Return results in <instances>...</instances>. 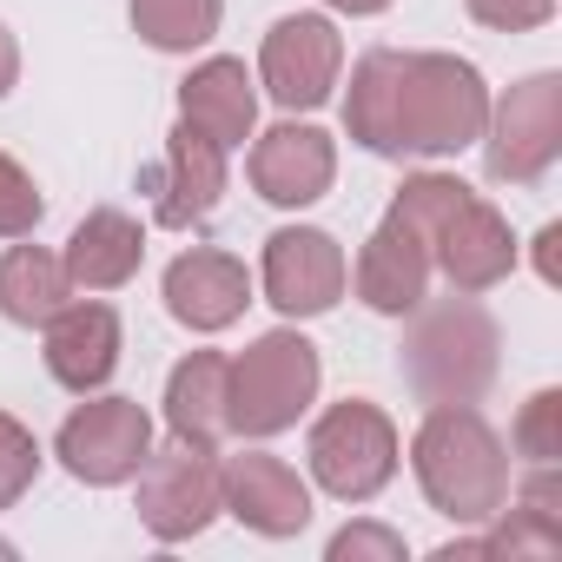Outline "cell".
<instances>
[{
    "label": "cell",
    "instance_id": "cell-22",
    "mask_svg": "<svg viewBox=\"0 0 562 562\" xmlns=\"http://www.w3.org/2000/svg\"><path fill=\"white\" fill-rule=\"evenodd\" d=\"M74 299V278H67V265L54 258V251H41V245H14L8 258H0V318L8 325H47L60 305Z\"/></svg>",
    "mask_w": 562,
    "mask_h": 562
},
{
    "label": "cell",
    "instance_id": "cell-13",
    "mask_svg": "<svg viewBox=\"0 0 562 562\" xmlns=\"http://www.w3.org/2000/svg\"><path fill=\"white\" fill-rule=\"evenodd\" d=\"M430 265L450 278V292H463V299H476V292L503 285V278L516 271L509 218H503L490 199H476V192H470V199L443 218V232L430 238Z\"/></svg>",
    "mask_w": 562,
    "mask_h": 562
},
{
    "label": "cell",
    "instance_id": "cell-19",
    "mask_svg": "<svg viewBox=\"0 0 562 562\" xmlns=\"http://www.w3.org/2000/svg\"><path fill=\"white\" fill-rule=\"evenodd\" d=\"M139 258H146V232H139V218H126L120 205L87 212V218L74 225L67 251H60L74 292H120V285H133V278H139Z\"/></svg>",
    "mask_w": 562,
    "mask_h": 562
},
{
    "label": "cell",
    "instance_id": "cell-6",
    "mask_svg": "<svg viewBox=\"0 0 562 562\" xmlns=\"http://www.w3.org/2000/svg\"><path fill=\"white\" fill-rule=\"evenodd\" d=\"M555 153H562V80L555 74H529L503 100H490V120H483L490 179L529 186L555 166Z\"/></svg>",
    "mask_w": 562,
    "mask_h": 562
},
{
    "label": "cell",
    "instance_id": "cell-12",
    "mask_svg": "<svg viewBox=\"0 0 562 562\" xmlns=\"http://www.w3.org/2000/svg\"><path fill=\"white\" fill-rule=\"evenodd\" d=\"M331 179H338V146L318 126L285 120V126H271V133L251 139V192L265 205H285V212L318 205L331 192Z\"/></svg>",
    "mask_w": 562,
    "mask_h": 562
},
{
    "label": "cell",
    "instance_id": "cell-27",
    "mask_svg": "<svg viewBox=\"0 0 562 562\" xmlns=\"http://www.w3.org/2000/svg\"><path fill=\"white\" fill-rule=\"evenodd\" d=\"M41 212H47V199H41L34 172L0 153V238H27L41 225Z\"/></svg>",
    "mask_w": 562,
    "mask_h": 562
},
{
    "label": "cell",
    "instance_id": "cell-29",
    "mask_svg": "<svg viewBox=\"0 0 562 562\" xmlns=\"http://www.w3.org/2000/svg\"><path fill=\"white\" fill-rule=\"evenodd\" d=\"M463 8L476 27H496V34H529L555 21V0H463Z\"/></svg>",
    "mask_w": 562,
    "mask_h": 562
},
{
    "label": "cell",
    "instance_id": "cell-25",
    "mask_svg": "<svg viewBox=\"0 0 562 562\" xmlns=\"http://www.w3.org/2000/svg\"><path fill=\"white\" fill-rule=\"evenodd\" d=\"M522 463H562V391H536L509 430Z\"/></svg>",
    "mask_w": 562,
    "mask_h": 562
},
{
    "label": "cell",
    "instance_id": "cell-30",
    "mask_svg": "<svg viewBox=\"0 0 562 562\" xmlns=\"http://www.w3.org/2000/svg\"><path fill=\"white\" fill-rule=\"evenodd\" d=\"M555 245H562V225H542V232H536V271H542V285H562V265H555Z\"/></svg>",
    "mask_w": 562,
    "mask_h": 562
},
{
    "label": "cell",
    "instance_id": "cell-9",
    "mask_svg": "<svg viewBox=\"0 0 562 562\" xmlns=\"http://www.w3.org/2000/svg\"><path fill=\"white\" fill-rule=\"evenodd\" d=\"M258 285L265 299L285 312V318H325L345 285H351V265H345V245L318 225H285L265 238V265H258Z\"/></svg>",
    "mask_w": 562,
    "mask_h": 562
},
{
    "label": "cell",
    "instance_id": "cell-2",
    "mask_svg": "<svg viewBox=\"0 0 562 562\" xmlns=\"http://www.w3.org/2000/svg\"><path fill=\"white\" fill-rule=\"evenodd\" d=\"M490 87L457 54H404L397 67V159H450L483 139Z\"/></svg>",
    "mask_w": 562,
    "mask_h": 562
},
{
    "label": "cell",
    "instance_id": "cell-17",
    "mask_svg": "<svg viewBox=\"0 0 562 562\" xmlns=\"http://www.w3.org/2000/svg\"><path fill=\"white\" fill-rule=\"evenodd\" d=\"M351 278H358V299H364L371 312H384V318H411V312L424 305V292H430V245H424L404 218L384 212V225L364 238Z\"/></svg>",
    "mask_w": 562,
    "mask_h": 562
},
{
    "label": "cell",
    "instance_id": "cell-24",
    "mask_svg": "<svg viewBox=\"0 0 562 562\" xmlns=\"http://www.w3.org/2000/svg\"><path fill=\"white\" fill-rule=\"evenodd\" d=\"M463 199H470V186H463V179H450V172H417V179H404V186H397L391 218H404V225L430 245V238L443 232V218H450Z\"/></svg>",
    "mask_w": 562,
    "mask_h": 562
},
{
    "label": "cell",
    "instance_id": "cell-23",
    "mask_svg": "<svg viewBox=\"0 0 562 562\" xmlns=\"http://www.w3.org/2000/svg\"><path fill=\"white\" fill-rule=\"evenodd\" d=\"M225 0H133V27L159 54H192L218 34Z\"/></svg>",
    "mask_w": 562,
    "mask_h": 562
},
{
    "label": "cell",
    "instance_id": "cell-15",
    "mask_svg": "<svg viewBox=\"0 0 562 562\" xmlns=\"http://www.w3.org/2000/svg\"><path fill=\"white\" fill-rule=\"evenodd\" d=\"M47 371L54 384H67L74 397L100 391L120 371V312L100 299H67L47 325Z\"/></svg>",
    "mask_w": 562,
    "mask_h": 562
},
{
    "label": "cell",
    "instance_id": "cell-28",
    "mask_svg": "<svg viewBox=\"0 0 562 562\" xmlns=\"http://www.w3.org/2000/svg\"><path fill=\"white\" fill-rule=\"evenodd\" d=\"M325 555H331V562H404L411 549H404V536L384 529V522H345V529L325 542Z\"/></svg>",
    "mask_w": 562,
    "mask_h": 562
},
{
    "label": "cell",
    "instance_id": "cell-32",
    "mask_svg": "<svg viewBox=\"0 0 562 562\" xmlns=\"http://www.w3.org/2000/svg\"><path fill=\"white\" fill-rule=\"evenodd\" d=\"M325 8H331V14H384L391 0H325Z\"/></svg>",
    "mask_w": 562,
    "mask_h": 562
},
{
    "label": "cell",
    "instance_id": "cell-20",
    "mask_svg": "<svg viewBox=\"0 0 562 562\" xmlns=\"http://www.w3.org/2000/svg\"><path fill=\"white\" fill-rule=\"evenodd\" d=\"M225 371H232V358H218V351H192V358L172 364V378H166V430L179 443L218 450L232 437V424H225Z\"/></svg>",
    "mask_w": 562,
    "mask_h": 562
},
{
    "label": "cell",
    "instance_id": "cell-11",
    "mask_svg": "<svg viewBox=\"0 0 562 562\" xmlns=\"http://www.w3.org/2000/svg\"><path fill=\"white\" fill-rule=\"evenodd\" d=\"M218 509L238 516L251 536L285 542V536H299L312 522V483L285 457L245 450V457H225L218 463Z\"/></svg>",
    "mask_w": 562,
    "mask_h": 562
},
{
    "label": "cell",
    "instance_id": "cell-1",
    "mask_svg": "<svg viewBox=\"0 0 562 562\" xmlns=\"http://www.w3.org/2000/svg\"><path fill=\"white\" fill-rule=\"evenodd\" d=\"M411 470L437 516L450 522H490L509 503V450L483 424L476 404H430L411 437Z\"/></svg>",
    "mask_w": 562,
    "mask_h": 562
},
{
    "label": "cell",
    "instance_id": "cell-14",
    "mask_svg": "<svg viewBox=\"0 0 562 562\" xmlns=\"http://www.w3.org/2000/svg\"><path fill=\"white\" fill-rule=\"evenodd\" d=\"M245 305H251V271H245V258L212 251V245H192V251H179L166 265V312L186 331H199V338L205 331H225V325L245 318Z\"/></svg>",
    "mask_w": 562,
    "mask_h": 562
},
{
    "label": "cell",
    "instance_id": "cell-10",
    "mask_svg": "<svg viewBox=\"0 0 562 562\" xmlns=\"http://www.w3.org/2000/svg\"><path fill=\"white\" fill-rule=\"evenodd\" d=\"M345 74V41L325 14H285V21H271L265 47H258V80L265 93L285 106V113H312L331 100Z\"/></svg>",
    "mask_w": 562,
    "mask_h": 562
},
{
    "label": "cell",
    "instance_id": "cell-33",
    "mask_svg": "<svg viewBox=\"0 0 562 562\" xmlns=\"http://www.w3.org/2000/svg\"><path fill=\"white\" fill-rule=\"evenodd\" d=\"M8 555H14V542H8V536H0V562H8Z\"/></svg>",
    "mask_w": 562,
    "mask_h": 562
},
{
    "label": "cell",
    "instance_id": "cell-16",
    "mask_svg": "<svg viewBox=\"0 0 562 562\" xmlns=\"http://www.w3.org/2000/svg\"><path fill=\"white\" fill-rule=\"evenodd\" d=\"M159 199H153V218L166 232H186V225H205L218 212V192H225V146L205 139L199 126H172L166 133V166H159Z\"/></svg>",
    "mask_w": 562,
    "mask_h": 562
},
{
    "label": "cell",
    "instance_id": "cell-21",
    "mask_svg": "<svg viewBox=\"0 0 562 562\" xmlns=\"http://www.w3.org/2000/svg\"><path fill=\"white\" fill-rule=\"evenodd\" d=\"M397 67H404L397 47H371L351 67V93H345V126L378 159H397Z\"/></svg>",
    "mask_w": 562,
    "mask_h": 562
},
{
    "label": "cell",
    "instance_id": "cell-18",
    "mask_svg": "<svg viewBox=\"0 0 562 562\" xmlns=\"http://www.w3.org/2000/svg\"><path fill=\"white\" fill-rule=\"evenodd\" d=\"M179 120L199 126L205 139H218L225 153L245 146L251 126H258V80L245 74V60H225V54H218V60L192 67V74L179 80Z\"/></svg>",
    "mask_w": 562,
    "mask_h": 562
},
{
    "label": "cell",
    "instance_id": "cell-3",
    "mask_svg": "<svg viewBox=\"0 0 562 562\" xmlns=\"http://www.w3.org/2000/svg\"><path fill=\"white\" fill-rule=\"evenodd\" d=\"M318 345L299 338V331H265L251 338L232 371H225V424L232 437H278V430H292L312 404H318Z\"/></svg>",
    "mask_w": 562,
    "mask_h": 562
},
{
    "label": "cell",
    "instance_id": "cell-8",
    "mask_svg": "<svg viewBox=\"0 0 562 562\" xmlns=\"http://www.w3.org/2000/svg\"><path fill=\"white\" fill-rule=\"evenodd\" d=\"M218 516V450L166 443L139 463V522L153 542H192Z\"/></svg>",
    "mask_w": 562,
    "mask_h": 562
},
{
    "label": "cell",
    "instance_id": "cell-5",
    "mask_svg": "<svg viewBox=\"0 0 562 562\" xmlns=\"http://www.w3.org/2000/svg\"><path fill=\"white\" fill-rule=\"evenodd\" d=\"M312 476L325 496L338 503H371L391 476H397V424L364 404V397H345L331 404L318 424H312Z\"/></svg>",
    "mask_w": 562,
    "mask_h": 562
},
{
    "label": "cell",
    "instance_id": "cell-26",
    "mask_svg": "<svg viewBox=\"0 0 562 562\" xmlns=\"http://www.w3.org/2000/svg\"><path fill=\"white\" fill-rule=\"evenodd\" d=\"M34 476H41V437L0 411V509H14L34 490Z\"/></svg>",
    "mask_w": 562,
    "mask_h": 562
},
{
    "label": "cell",
    "instance_id": "cell-4",
    "mask_svg": "<svg viewBox=\"0 0 562 562\" xmlns=\"http://www.w3.org/2000/svg\"><path fill=\"white\" fill-rule=\"evenodd\" d=\"M404 378L424 404H476L496 378V325L470 299L417 305V325L404 338Z\"/></svg>",
    "mask_w": 562,
    "mask_h": 562
},
{
    "label": "cell",
    "instance_id": "cell-31",
    "mask_svg": "<svg viewBox=\"0 0 562 562\" xmlns=\"http://www.w3.org/2000/svg\"><path fill=\"white\" fill-rule=\"evenodd\" d=\"M14 80H21V47H14V34L0 27V100L14 93Z\"/></svg>",
    "mask_w": 562,
    "mask_h": 562
},
{
    "label": "cell",
    "instance_id": "cell-7",
    "mask_svg": "<svg viewBox=\"0 0 562 562\" xmlns=\"http://www.w3.org/2000/svg\"><path fill=\"white\" fill-rule=\"evenodd\" d=\"M54 457H60L67 476L87 483V490L133 483L139 463L153 457V417H146L133 397H87L80 411H67V424H60V437H54Z\"/></svg>",
    "mask_w": 562,
    "mask_h": 562
}]
</instances>
